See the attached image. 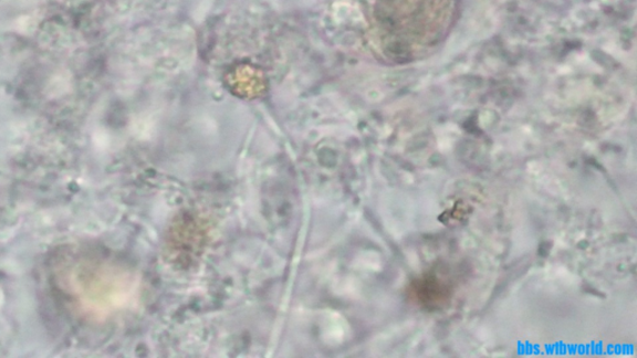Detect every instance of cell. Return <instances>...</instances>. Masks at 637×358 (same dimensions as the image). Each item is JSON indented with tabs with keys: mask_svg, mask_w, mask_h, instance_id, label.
<instances>
[{
	"mask_svg": "<svg viewBox=\"0 0 637 358\" xmlns=\"http://www.w3.org/2000/svg\"><path fill=\"white\" fill-rule=\"evenodd\" d=\"M413 298L425 307H437L450 297V288L440 277L427 275L411 287Z\"/></svg>",
	"mask_w": 637,
	"mask_h": 358,
	"instance_id": "obj_1",
	"label": "cell"
}]
</instances>
